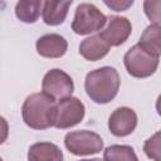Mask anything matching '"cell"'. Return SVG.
<instances>
[{
  "instance_id": "7",
  "label": "cell",
  "mask_w": 161,
  "mask_h": 161,
  "mask_svg": "<svg viewBox=\"0 0 161 161\" xmlns=\"http://www.w3.org/2000/svg\"><path fill=\"white\" fill-rule=\"evenodd\" d=\"M86 113V107L75 97L65 98L57 103L54 127L58 130H67L82 122Z\"/></svg>"
},
{
  "instance_id": "10",
  "label": "cell",
  "mask_w": 161,
  "mask_h": 161,
  "mask_svg": "<svg viewBox=\"0 0 161 161\" xmlns=\"http://www.w3.org/2000/svg\"><path fill=\"white\" fill-rule=\"evenodd\" d=\"M36 52L44 58H60L67 53L68 42L59 34H45L36 40Z\"/></svg>"
},
{
  "instance_id": "20",
  "label": "cell",
  "mask_w": 161,
  "mask_h": 161,
  "mask_svg": "<svg viewBox=\"0 0 161 161\" xmlns=\"http://www.w3.org/2000/svg\"><path fill=\"white\" fill-rule=\"evenodd\" d=\"M156 111L161 116V94L157 97V101H156Z\"/></svg>"
},
{
  "instance_id": "2",
  "label": "cell",
  "mask_w": 161,
  "mask_h": 161,
  "mask_svg": "<svg viewBox=\"0 0 161 161\" xmlns=\"http://www.w3.org/2000/svg\"><path fill=\"white\" fill-rule=\"evenodd\" d=\"M57 103L45 93L28 96L21 107L24 123L33 130H47L54 127Z\"/></svg>"
},
{
  "instance_id": "15",
  "label": "cell",
  "mask_w": 161,
  "mask_h": 161,
  "mask_svg": "<svg viewBox=\"0 0 161 161\" xmlns=\"http://www.w3.org/2000/svg\"><path fill=\"white\" fill-rule=\"evenodd\" d=\"M40 9H43V1L39 0H21L15 5L16 18L26 24L35 23L40 15Z\"/></svg>"
},
{
  "instance_id": "17",
  "label": "cell",
  "mask_w": 161,
  "mask_h": 161,
  "mask_svg": "<svg viewBox=\"0 0 161 161\" xmlns=\"http://www.w3.org/2000/svg\"><path fill=\"white\" fill-rule=\"evenodd\" d=\"M143 152L150 160L161 161V130L145 141Z\"/></svg>"
},
{
  "instance_id": "12",
  "label": "cell",
  "mask_w": 161,
  "mask_h": 161,
  "mask_svg": "<svg viewBox=\"0 0 161 161\" xmlns=\"http://www.w3.org/2000/svg\"><path fill=\"white\" fill-rule=\"evenodd\" d=\"M70 5H72V0L44 1L43 9H42V16H43L44 23L52 26L62 24L68 15V9Z\"/></svg>"
},
{
  "instance_id": "8",
  "label": "cell",
  "mask_w": 161,
  "mask_h": 161,
  "mask_svg": "<svg viewBox=\"0 0 161 161\" xmlns=\"http://www.w3.org/2000/svg\"><path fill=\"white\" fill-rule=\"evenodd\" d=\"M131 21L125 16L113 15L109 18L107 26L98 34L109 47H119L131 35Z\"/></svg>"
},
{
  "instance_id": "14",
  "label": "cell",
  "mask_w": 161,
  "mask_h": 161,
  "mask_svg": "<svg viewBox=\"0 0 161 161\" xmlns=\"http://www.w3.org/2000/svg\"><path fill=\"white\" fill-rule=\"evenodd\" d=\"M138 45L155 57L161 55V25L150 24L141 34Z\"/></svg>"
},
{
  "instance_id": "19",
  "label": "cell",
  "mask_w": 161,
  "mask_h": 161,
  "mask_svg": "<svg viewBox=\"0 0 161 161\" xmlns=\"http://www.w3.org/2000/svg\"><path fill=\"white\" fill-rule=\"evenodd\" d=\"M104 4L111 8L114 11H125L127 10L130 6L133 5V1H119V0H114V1H104Z\"/></svg>"
},
{
  "instance_id": "13",
  "label": "cell",
  "mask_w": 161,
  "mask_h": 161,
  "mask_svg": "<svg viewBox=\"0 0 161 161\" xmlns=\"http://www.w3.org/2000/svg\"><path fill=\"white\" fill-rule=\"evenodd\" d=\"M28 161H63V152L52 142H36L29 147Z\"/></svg>"
},
{
  "instance_id": "4",
  "label": "cell",
  "mask_w": 161,
  "mask_h": 161,
  "mask_svg": "<svg viewBox=\"0 0 161 161\" xmlns=\"http://www.w3.org/2000/svg\"><path fill=\"white\" fill-rule=\"evenodd\" d=\"M123 62L128 74L135 78H147L152 75L158 67V57L147 53L138 44L126 52Z\"/></svg>"
},
{
  "instance_id": "18",
  "label": "cell",
  "mask_w": 161,
  "mask_h": 161,
  "mask_svg": "<svg viewBox=\"0 0 161 161\" xmlns=\"http://www.w3.org/2000/svg\"><path fill=\"white\" fill-rule=\"evenodd\" d=\"M143 10L146 16L152 24L161 23V0H146L143 1Z\"/></svg>"
},
{
  "instance_id": "21",
  "label": "cell",
  "mask_w": 161,
  "mask_h": 161,
  "mask_svg": "<svg viewBox=\"0 0 161 161\" xmlns=\"http://www.w3.org/2000/svg\"><path fill=\"white\" fill-rule=\"evenodd\" d=\"M79 161H104V160H101V158H92V160H79Z\"/></svg>"
},
{
  "instance_id": "1",
  "label": "cell",
  "mask_w": 161,
  "mask_h": 161,
  "mask_svg": "<svg viewBox=\"0 0 161 161\" xmlns=\"http://www.w3.org/2000/svg\"><path fill=\"white\" fill-rule=\"evenodd\" d=\"M119 84L118 72L112 67H102L86 75L84 89L94 103L106 104L117 96Z\"/></svg>"
},
{
  "instance_id": "5",
  "label": "cell",
  "mask_w": 161,
  "mask_h": 161,
  "mask_svg": "<svg viewBox=\"0 0 161 161\" xmlns=\"http://www.w3.org/2000/svg\"><path fill=\"white\" fill-rule=\"evenodd\" d=\"M64 145L67 150L73 155L88 156L102 151L103 140L96 132L80 130L67 133L64 137Z\"/></svg>"
},
{
  "instance_id": "9",
  "label": "cell",
  "mask_w": 161,
  "mask_h": 161,
  "mask_svg": "<svg viewBox=\"0 0 161 161\" xmlns=\"http://www.w3.org/2000/svg\"><path fill=\"white\" fill-rule=\"evenodd\" d=\"M137 126V114L130 107L116 108L108 118V128L112 135L125 137L131 135Z\"/></svg>"
},
{
  "instance_id": "16",
  "label": "cell",
  "mask_w": 161,
  "mask_h": 161,
  "mask_svg": "<svg viewBox=\"0 0 161 161\" xmlns=\"http://www.w3.org/2000/svg\"><path fill=\"white\" fill-rule=\"evenodd\" d=\"M104 161H138L133 148L127 145H112L103 152Z\"/></svg>"
},
{
  "instance_id": "3",
  "label": "cell",
  "mask_w": 161,
  "mask_h": 161,
  "mask_svg": "<svg viewBox=\"0 0 161 161\" xmlns=\"http://www.w3.org/2000/svg\"><path fill=\"white\" fill-rule=\"evenodd\" d=\"M107 23L106 15L93 4L83 3L75 9L72 30L78 35H87L99 31Z\"/></svg>"
},
{
  "instance_id": "6",
  "label": "cell",
  "mask_w": 161,
  "mask_h": 161,
  "mask_svg": "<svg viewBox=\"0 0 161 161\" xmlns=\"http://www.w3.org/2000/svg\"><path fill=\"white\" fill-rule=\"evenodd\" d=\"M43 93L54 99L55 102H60L65 98L72 97L74 91V83L69 74L64 70L54 68L45 73L42 82Z\"/></svg>"
},
{
  "instance_id": "11",
  "label": "cell",
  "mask_w": 161,
  "mask_h": 161,
  "mask_svg": "<svg viewBox=\"0 0 161 161\" xmlns=\"http://www.w3.org/2000/svg\"><path fill=\"white\" fill-rule=\"evenodd\" d=\"M109 48L111 47L99 35H92L82 40L79 44V54L89 62H96L104 58L108 54Z\"/></svg>"
}]
</instances>
